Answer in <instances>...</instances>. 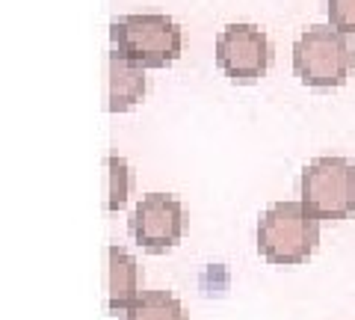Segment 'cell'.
I'll return each mask as SVG.
<instances>
[{
  "instance_id": "6",
  "label": "cell",
  "mask_w": 355,
  "mask_h": 320,
  "mask_svg": "<svg viewBox=\"0 0 355 320\" xmlns=\"http://www.w3.org/2000/svg\"><path fill=\"white\" fill-rule=\"evenodd\" d=\"M130 237L146 252H169L184 237V205L169 193H148L142 196L130 214Z\"/></svg>"
},
{
  "instance_id": "7",
  "label": "cell",
  "mask_w": 355,
  "mask_h": 320,
  "mask_svg": "<svg viewBox=\"0 0 355 320\" xmlns=\"http://www.w3.org/2000/svg\"><path fill=\"white\" fill-rule=\"evenodd\" d=\"M148 92L146 69L119 51L107 53V110L110 113H128L137 107Z\"/></svg>"
},
{
  "instance_id": "2",
  "label": "cell",
  "mask_w": 355,
  "mask_h": 320,
  "mask_svg": "<svg viewBox=\"0 0 355 320\" xmlns=\"http://www.w3.org/2000/svg\"><path fill=\"white\" fill-rule=\"evenodd\" d=\"M113 51L142 69H166L181 57L184 33L178 21L160 12H130L110 24Z\"/></svg>"
},
{
  "instance_id": "8",
  "label": "cell",
  "mask_w": 355,
  "mask_h": 320,
  "mask_svg": "<svg viewBox=\"0 0 355 320\" xmlns=\"http://www.w3.org/2000/svg\"><path fill=\"white\" fill-rule=\"evenodd\" d=\"M139 296V264L125 246H107V312L125 314Z\"/></svg>"
},
{
  "instance_id": "10",
  "label": "cell",
  "mask_w": 355,
  "mask_h": 320,
  "mask_svg": "<svg viewBox=\"0 0 355 320\" xmlns=\"http://www.w3.org/2000/svg\"><path fill=\"white\" fill-rule=\"evenodd\" d=\"M104 169H107V211H121L130 196V167L125 158L119 154H107L104 160Z\"/></svg>"
},
{
  "instance_id": "1",
  "label": "cell",
  "mask_w": 355,
  "mask_h": 320,
  "mask_svg": "<svg viewBox=\"0 0 355 320\" xmlns=\"http://www.w3.org/2000/svg\"><path fill=\"white\" fill-rule=\"evenodd\" d=\"M258 252L275 267H293L314 255L320 244V219L302 202H272L258 219Z\"/></svg>"
},
{
  "instance_id": "11",
  "label": "cell",
  "mask_w": 355,
  "mask_h": 320,
  "mask_svg": "<svg viewBox=\"0 0 355 320\" xmlns=\"http://www.w3.org/2000/svg\"><path fill=\"white\" fill-rule=\"evenodd\" d=\"M326 15L343 36H355V0H326Z\"/></svg>"
},
{
  "instance_id": "5",
  "label": "cell",
  "mask_w": 355,
  "mask_h": 320,
  "mask_svg": "<svg viewBox=\"0 0 355 320\" xmlns=\"http://www.w3.org/2000/svg\"><path fill=\"white\" fill-rule=\"evenodd\" d=\"M214 57L219 71L231 83L246 86L266 74L272 60V48L266 33L258 24H243L240 21V24H228L225 30H219Z\"/></svg>"
},
{
  "instance_id": "3",
  "label": "cell",
  "mask_w": 355,
  "mask_h": 320,
  "mask_svg": "<svg viewBox=\"0 0 355 320\" xmlns=\"http://www.w3.org/2000/svg\"><path fill=\"white\" fill-rule=\"evenodd\" d=\"M293 71L311 90L343 86L352 71L355 53L349 39L331 24H314L293 42Z\"/></svg>"
},
{
  "instance_id": "4",
  "label": "cell",
  "mask_w": 355,
  "mask_h": 320,
  "mask_svg": "<svg viewBox=\"0 0 355 320\" xmlns=\"http://www.w3.org/2000/svg\"><path fill=\"white\" fill-rule=\"evenodd\" d=\"M299 202H302L320 223L323 219H347L355 211V167L347 158L311 160L299 178Z\"/></svg>"
},
{
  "instance_id": "9",
  "label": "cell",
  "mask_w": 355,
  "mask_h": 320,
  "mask_svg": "<svg viewBox=\"0 0 355 320\" xmlns=\"http://www.w3.org/2000/svg\"><path fill=\"white\" fill-rule=\"evenodd\" d=\"M121 320H187L181 300L169 291H146L137 296Z\"/></svg>"
}]
</instances>
